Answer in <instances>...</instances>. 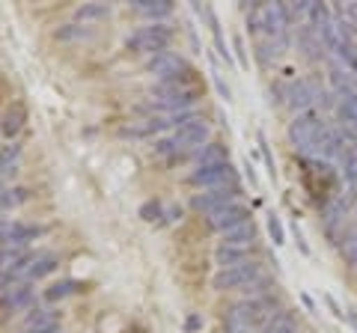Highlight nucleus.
Wrapping results in <instances>:
<instances>
[{"label":"nucleus","instance_id":"f03ea898","mask_svg":"<svg viewBox=\"0 0 357 333\" xmlns=\"http://www.w3.org/2000/svg\"><path fill=\"white\" fill-rule=\"evenodd\" d=\"M328 122L319 114H301L295 122H289V140L301 155H319L321 152V140L328 137Z\"/></svg>","mask_w":357,"mask_h":333},{"label":"nucleus","instance_id":"423d86ee","mask_svg":"<svg viewBox=\"0 0 357 333\" xmlns=\"http://www.w3.org/2000/svg\"><path fill=\"white\" fill-rule=\"evenodd\" d=\"M238 196H241V185H223V187H211V191H206V194H197L191 199V206L197 208L199 215L211 217V215L223 212L227 206L238 203Z\"/></svg>","mask_w":357,"mask_h":333},{"label":"nucleus","instance_id":"4be33fe9","mask_svg":"<svg viewBox=\"0 0 357 333\" xmlns=\"http://www.w3.org/2000/svg\"><path fill=\"white\" fill-rule=\"evenodd\" d=\"M77 292H86V286L81 280H60V283H54L51 288H45V301H63V297H69V295H77Z\"/></svg>","mask_w":357,"mask_h":333},{"label":"nucleus","instance_id":"6ab92c4d","mask_svg":"<svg viewBox=\"0 0 357 333\" xmlns=\"http://www.w3.org/2000/svg\"><path fill=\"white\" fill-rule=\"evenodd\" d=\"M250 250H241V247H218L215 250V265H220V271L236 268V265L250 262Z\"/></svg>","mask_w":357,"mask_h":333},{"label":"nucleus","instance_id":"9b49d317","mask_svg":"<svg viewBox=\"0 0 357 333\" xmlns=\"http://www.w3.org/2000/svg\"><path fill=\"white\" fill-rule=\"evenodd\" d=\"M208 140V125H206V119H194V122H188V125L182 128H176L173 131V143H176V149L178 152H185V149H203V143Z\"/></svg>","mask_w":357,"mask_h":333},{"label":"nucleus","instance_id":"0eeeda50","mask_svg":"<svg viewBox=\"0 0 357 333\" xmlns=\"http://www.w3.org/2000/svg\"><path fill=\"white\" fill-rule=\"evenodd\" d=\"M188 182L194 187H223V185H238V176H236V166L229 161L223 164H208V166H197V170L188 176Z\"/></svg>","mask_w":357,"mask_h":333},{"label":"nucleus","instance_id":"473e14b6","mask_svg":"<svg viewBox=\"0 0 357 333\" xmlns=\"http://www.w3.org/2000/svg\"><path fill=\"white\" fill-rule=\"evenodd\" d=\"M176 220H182V206L164 208V220H161V224H176Z\"/></svg>","mask_w":357,"mask_h":333},{"label":"nucleus","instance_id":"f3484780","mask_svg":"<svg viewBox=\"0 0 357 333\" xmlns=\"http://www.w3.org/2000/svg\"><path fill=\"white\" fill-rule=\"evenodd\" d=\"M134 13L152 18V24H161V18L173 15V3L170 0H134Z\"/></svg>","mask_w":357,"mask_h":333},{"label":"nucleus","instance_id":"58836bf2","mask_svg":"<svg viewBox=\"0 0 357 333\" xmlns=\"http://www.w3.org/2000/svg\"><path fill=\"white\" fill-rule=\"evenodd\" d=\"M24 333H63L60 327H45V330H24Z\"/></svg>","mask_w":357,"mask_h":333},{"label":"nucleus","instance_id":"c756f323","mask_svg":"<svg viewBox=\"0 0 357 333\" xmlns=\"http://www.w3.org/2000/svg\"><path fill=\"white\" fill-rule=\"evenodd\" d=\"M256 143H259V152H262V158H265V166H268V176L271 179H277V164H274V155H271V146H268V140H265V134L259 131L256 134Z\"/></svg>","mask_w":357,"mask_h":333},{"label":"nucleus","instance_id":"bb28decb","mask_svg":"<svg viewBox=\"0 0 357 333\" xmlns=\"http://www.w3.org/2000/svg\"><path fill=\"white\" fill-rule=\"evenodd\" d=\"M140 220H146V224H155V220H164V206L158 203V199H146L140 208H137Z\"/></svg>","mask_w":357,"mask_h":333},{"label":"nucleus","instance_id":"ddd939ff","mask_svg":"<svg viewBox=\"0 0 357 333\" xmlns=\"http://www.w3.org/2000/svg\"><path fill=\"white\" fill-rule=\"evenodd\" d=\"M146 69L152 75H158V81H173L176 75H182L185 69H191V65H188L185 57H178V54L164 51V54H155V57H149Z\"/></svg>","mask_w":357,"mask_h":333},{"label":"nucleus","instance_id":"b1692460","mask_svg":"<svg viewBox=\"0 0 357 333\" xmlns=\"http://www.w3.org/2000/svg\"><path fill=\"white\" fill-rule=\"evenodd\" d=\"M337 114H340V119H342V125H345V128H354V131H357V93L340 95Z\"/></svg>","mask_w":357,"mask_h":333},{"label":"nucleus","instance_id":"ea45409f","mask_svg":"<svg viewBox=\"0 0 357 333\" xmlns=\"http://www.w3.org/2000/svg\"><path fill=\"white\" fill-rule=\"evenodd\" d=\"M3 226H6V220H3V217H0V229H3Z\"/></svg>","mask_w":357,"mask_h":333},{"label":"nucleus","instance_id":"9d476101","mask_svg":"<svg viewBox=\"0 0 357 333\" xmlns=\"http://www.w3.org/2000/svg\"><path fill=\"white\" fill-rule=\"evenodd\" d=\"M250 217H253L250 206L238 199V203H232V206L223 208V212L211 215V217H208V226L215 229V232H229V229H236V226H241V224H250Z\"/></svg>","mask_w":357,"mask_h":333},{"label":"nucleus","instance_id":"f257e3e1","mask_svg":"<svg viewBox=\"0 0 357 333\" xmlns=\"http://www.w3.org/2000/svg\"><path fill=\"white\" fill-rule=\"evenodd\" d=\"M194 75H197L194 69H185L182 75H176L173 81H158V86H155L158 104L173 110V114H178V110H191L199 98H203V86H199V81Z\"/></svg>","mask_w":357,"mask_h":333},{"label":"nucleus","instance_id":"412c9836","mask_svg":"<svg viewBox=\"0 0 357 333\" xmlns=\"http://www.w3.org/2000/svg\"><path fill=\"white\" fill-rule=\"evenodd\" d=\"M259 333H298V316L292 309H280L265 327H259Z\"/></svg>","mask_w":357,"mask_h":333},{"label":"nucleus","instance_id":"2f4dec72","mask_svg":"<svg viewBox=\"0 0 357 333\" xmlns=\"http://www.w3.org/2000/svg\"><path fill=\"white\" fill-rule=\"evenodd\" d=\"M232 51H236V60H238L241 69H248L250 60H248V51H244V39L238 36V33H236V36H232Z\"/></svg>","mask_w":357,"mask_h":333},{"label":"nucleus","instance_id":"f704fd0d","mask_svg":"<svg viewBox=\"0 0 357 333\" xmlns=\"http://www.w3.org/2000/svg\"><path fill=\"white\" fill-rule=\"evenodd\" d=\"M211 77H215V86H218V93H220V98H229V86L223 84V77L218 75V72H211Z\"/></svg>","mask_w":357,"mask_h":333},{"label":"nucleus","instance_id":"7ed1b4c3","mask_svg":"<svg viewBox=\"0 0 357 333\" xmlns=\"http://www.w3.org/2000/svg\"><path fill=\"white\" fill-rule=\"evenodd\" d=\"M173 42V27L170 24H149V27H140L134 30L131 36L126 39V48L128 51H140V54H164L167 45Z\"/></svg>","mask_w":357,"mask_h":333},{"label":"nucleus","instance_id":"a211bd4d","mask_svg":"<svg viewBox=\"0 0 357 333\" xmlns=\"http://www.w3.org/2000/svg\"><path fill=\"white\" fill-rule=\"evenodd\" d=\"M60 309L54 307H33L27 313V330H45V327H60Z\"/></svg>","mask_w":357,"mask_h":333},{"label":"nucleus","instance_id":"393cba45","mask_svg":"<svg viewBox=\"0 0 357 333\" xmlns=\"http://www.w3.org/2000/svg\"><path fill=\"white\" fill-rule=\"evenodd\" d=\"M110 3H84L75 9V18L77 21H102V18H110Z\"/></svg>","mask_w":357,"mask_h":333},{"label":"nucleus","instance_id":"20e7f679","mask_svg":"<svg viewBox=\"0 0 357 333\" xmlns=\"http://www.w3.org/2000/svg\"><path fill=\"white\" fill-rule=\"evenodd\" d=\"M289 30H292V15H289V6L283 3H262V33L274 45H280L283 51L289 48Z\"/></svg>","mask_w":357,"mask_h":333},{"label":"nucleus","instance_id":"aec40b11","mask_svg":"<svg viewBox=\"0 0 357 333\" xmlns=\"http://www.w3.org/2000/svg\"><path fill=\"white\" fill-rule=\"evenodd\" d=\"M197 166H208V164H223L229 161V149L227 143H206L203 149H197Z\"/></svg>","mask_w":357,"mask_h":333},{"label":"nucleus","instance_id":"a878e982","mask_svg":"<svg viewBox=\"0 0 357 333\" xmlns=\"http://www.w3.org/2000/svg\"><path fill=\"white\" fill-rule=\"evenodd\" d=\"M21 161V146L18 143H9V146H0V176L15 173Z\"/></svg>","mask_w":357,"mask_h":333},{"label":"nucleus","instance_id":"cd10ccee","mask_svg":"<svg viewBox=\"0 0 357 333\" xmlns=\"http://www.w3.org/2000/svg\"><path fill=\"white\" fill-rule=\"evenodd\" d=\"M340 253H342L345 265H357V232L340 238Z\"/></svg>","mask_w":357,"mask_h":333},{"label":"nucleus","instance_id":"c85d7f7f","mask_svg":"<svg viewBox=\"0 0 357 333\" xmlns=\"http://www.w3.org/2000/svg\"><path fill=\"white\" fill-rule=\"evenodd\" d=\"M337 54H340V60H342L345 65H349V69H351V72H357V45H354V42H351L349 36H345V42H342V48H340Z\"/></svg>","mask_w":357,"mask_h":333},{"label":"nucleus","instance_id":"6e6552de","mask_svg":"<svg viewBox=\"0 0 357 333\" xmlns=\"http://www.w3.org/2000/svg\"><path fill=\"white\" fill-rule=\"evenodd\" d=\"M321 93H325V90H321L312 77H301V81L289 84L286 102H289V107H292V110H298V116H301V114H310V107L319 102Z\"/></svg>","mask_w":357,"mask_h":333},{"label":"nucleus","instance_id":"4468645a","mask_svg":"<svg viewBox=\"0 0 357 333\" xmlns=\"http://www.w3.org/2000/svg\"><path fill=\"white\" fill-rule=\"evenodd\" d=\"M24 122H27V107L21 104V102H13L6 107V114H3V122H0V134L3 137H18V131L24 128Z\"/></svg>","mask_w":357,"mask_h":333},{"label":"nucleus","instance_id":"e433bc0d","mask_svg":"<svg viewBox=\"0 0 357 333\" xmlns=\"http://www.w3.org/2000/svg\"><path fill=\"white\" fill-rule=\"evenodd\" d=\"M325 304L331 307V313H333V316H337V318H345V316H349V313H342V309H340V304H337V301H333V297H331V295H325Z\"/></svg>","mask_w":357,"mask_h":333},{"label":"nucleus","instance_id":"72a5a7b5","mask_svg":"<svg viewBox=\"0 0 357 333\" xmlns=\"http://www.w3.org/2000/svg\"><path fill=\"white\" fill-rule=\"evenodd\" d=\"M15 199H13V191H6V187H0V212H6V208H13Z\"/></svg>","mask_w":357,"mask_h":333},{"label":"nucleus","instance_id":"dca6fc26","mask_svg":"<svg viewBox=\"0 0 357 333\" xmlns=\"http://www.w3.org/2000/svg\"><path fill=\"white\" fill-rule=\"evenodd\" d=\"M57 268H60V259L54 256V253H36V256H33V262H30V268H27V274H24V280H27V283L42 280V277L54 274Z\"/></svg>","mask_w":357,"mask_h":333},{"label":"nucleus","instance_id":"7c9ffc66","mask_svg":"<svg viewBox=\"0 0 357 333\" xmlns=\"http://www.w3.org/2000/svg\"><path fill=\"white\" fill-rule=\"evenodd\" d=\"M268 235H271V241L280 247V244H286V232H283V224H280V217H277L274 212L268 215Z\"/></svg>","mask_w":357,"mask_h":333},{"label":"nucleus","instance_id":"c9c22d12","mask_svg":"<svg viewBox=\"0 0 357 333\" xmlns=\"http://www.w3.org/2000/svg\"><path fill=\"white\" fill-rule=\"evenodd\" d=\"M199 327H203V318H199V316H188L185 330H188V333H194V330H199Z\"/></svg>","mask_w":357,"mask_h":333},{"label":"nucleus","instance_id":"1a4fd4ad","mask_svg":"<svg viewBox=\"0 0 357 333\" xmlns=\"http://www.w3.org/2000/svg\"><path fill=\"white\" fill-rule=\"evenodd\" d=\"M33 301H36V288H33V283L21 280V283L9 286L6 292L0 295V313H3V316L21 313V309H30Z\"/></svg>","mask_w":357,"mask_h":333},{"label":"nucleus","instance_id":"2eb2a0df","mask_svg":"<svg viewBox=\"0 0 357 333\" xmlns=\"http://www.w3.org/2000/svg\"><path fill=\"white\" fill-rule=\"evenodd\" d=\"M253 244H256V226H253V220H250V224H241L236 229H229V232H223V238H220V247L250 250Z\"/></svg>","mask_w":357,"mask_h":333},{"label":"nucleus","instance_id":"5701e85b","mask_svg":"<svg viewBox=\"0 0 357 333\" xmlns=\"http://www.w3.org/2000/svg\"><path fill=\"white\" fill-rule=\"evenodd\" d=\"M298 45L304 48V54L310 60H319V51H321V36L316 30H312L310 24H304V27H298Z\"/></svg>","mask_w":357,"mask_h":333},{"label":"nucleus","instance_id":"39448f33","mask_svg":"<svg viewBox=\"0 0 357 333\" xmlns=\"http://www.w3.org/2000/svg\"><path fill=\"white\" fill-rule=\"evenodd\" d=\"M262 265L250 259V262H244V265H236V268H227V271H218L215 274V280H211V286L218 288V292H232V288H248L256 277H262Z\"/></svg>","mask_w":357,"mask_h":333},{"label":"nucleus","instance_id":"4c0bfd02","mask_svg":"<svg viewBox=\"0 0 357 333\" xmlns=\"http://www.w3.org/2000/svg\"><path fill=\"white\" fill-rule=\"evenodd\" d=\"M244 173H248V179H250V185H256V173H253V166H250V161L244 164Z\"/></svg>","mask_w":357,"mask_h":333},{"label":"nucleus","instance_id":"f8f14e48","mask_svg":"<svg viewBox=\"0 0 357 333\" xmlns=\"http://www.w3.org/2000/svg\"><path fill=\"white\" fill-rule=\"evenodd\" d=\"M42 226H30V224H21V220H13L0 229V247H21L27 250L30 241H36L42 235Z\"/></svg>","mask_w":357,"mask_h":333}]
</instances>
